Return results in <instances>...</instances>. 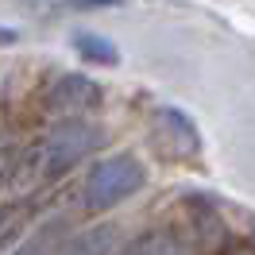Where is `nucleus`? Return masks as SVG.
Returning <instances> with one entry per match:
<instances>
[{
	"label": "nucleus",
	"instance_id": "nucleus-8",
	"mask_svg": "<svg viewBox=\"0 0 255 255\" xmlns=\"http://www.w3.org/2000/svg\"><path fill=\"white\" fill-rule=\"evenodd\" d=\"M16 255H58V232H54V228H43V232L31 236Z\"/></svg>",
	"mask_w": 255,
	"mask_h": 255
},
{
	"label": "nucleus",
	"instance_id": "nucleus-1",
	"mask_svg": "<svg viewBox=\"0 0 255 255\" xmlns=\"http://www.w3.org/2000/svg\"><path fill=\"white\" fill-rule=\"evenodd\" d=\"M105 143V131L81 120H66V124L50 128L35 147L23 151V170L31 178H58L70 166H78L85 155H93Z\"/></svg>",
	"mask_w": 255,
	"mask_h": 255
},
{
	"label": "nucleus",
	"instance_id": "nucleus-4",
	"mask_svg": "<svg viewBox=\"0 0 255 255\" xmlns=\"http://www.w3.org/2000/svg\"><path fill=\"white\" fill-rule=\"evenodd\" d=\"M151 120H155L159 139H166L174 155H197L201 139H197V128H193V120H190L182 109H155V112H151Z\"/></svg>",
	"mask_w": 255,
	"mask_h": 255
},
{
	"label": "nucleus",
	"instance_id": "nucleus-5",
	"mask_svg": "<svg viewBox=\"0 0 255 255\" xmlns=\"http://www.w3.org/2000/svg\"><path fill=\"white\" fill-rule=\"evenodd\" d=\"M197 244L182 228H151L139 240H131L120 255H193Z\"/></svg>",
	"mask_w": 255,
	"mask_h": 255
},
{
	"label": "nucleus",
	"instance_id": "nucleus-6",
	"mask_svg": "<svg viewBox=\"0 0 255 255\" xmlns=\"http://www.w3.org/2000/svg\"><path fill=\"white\" fill-rule=\"evenodd\" d=\"M58 255H116V228L112 224H97L81 236L66 240Z\"/></svg>",
	"mask_w": 255,
	"mask_h": 255
},
{
	"label": "nucleus",
	"instance_id": "nucleus-9",
	"mask_svg": "<svg viewBox=\"0 0 255 255\" xmlns=\"http://www.w3.org/2000/svg\"><path fill=\"white\" fill-rule=\"evenodd\" d=\"M85 4H112V0H85Z\"/></svg>",
	"mask_w": 255,
	"mask_h": 255
},
{
	"label": "nucleus",
	"instance_id": "nucleus-2",
	"mask_svg": "<svg viewBox=\"0 0 255 255\" xmlns=\"http://www.w3.org/2000/svg\"><path fill=\"white\" fill-rule=\"evenodd\" d=\"M143 186V166L131 159V155H112V159H101L85 178V205L89 209H112L120 205L124 197Z\"/></svg>",
	"mask_w": 255,
	"mask_h": 255
},
{
	"label": "nucleus",
	"instance_id": "nucleus-3",
	"mask_svg": "<svg viewBox=\"0 0 255 255\" xmlns=\"http://www.w3.org/2000/svg\"><path fill=\"white\" fill-rule=\"evenodd\" d=\"M97 105H101V85L89 81L85 74H62L47 89V109L58 116H78V112L97 109Z\"/></svg>",
	"mask_w": 255,
	"mask_h": 255
},
{
	"label": "nucleus",
	"instance_id": "nucleus-7",
	"mask_svg": "<svg viewBox=\"0 0 255 255\" xmlns=\"http://www.w3.org/2000/svg\"><path fill=\"white\" fill-rule=\"evenodd\" d=\"M74 50H78L85 62H101V66H112L120 54H116V47H112L109 39H101V35H74Z\"/></svg>",
	"mask_w": 255,
	"mask_h": 255
}]
</instances>
